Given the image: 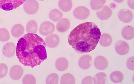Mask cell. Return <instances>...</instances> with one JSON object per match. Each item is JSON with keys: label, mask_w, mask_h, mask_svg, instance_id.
I'll return each instance as SVG.
<instances>
[{"label": "cell", "mask_w": 134, "mask_h": 84, "mask_svg": "<svg viewBox=\"0 0 134 84\" xmlns=\"http://www.w3.org/2000/svg\"><path fill=\"white\" fill-rule=\"evenodd\" d=\"M122 36L127 40H131L134 37V29L133 27L130 26H126L122 30Z\"/></svg>", "instance_id": "obj_17"}, {"label": "cell", "mask_w": 134, "mask_h": 84, "mask_svg": "<svg viewBox=\"0 0 134 84\" xmlns=\"http://www.w3.org/2000/svg\"><path fill=\"white\" fill-rule=\"evenodd\" d=\"M113 1L116 3H120L124 2V0H113Z\"/></svg>", "instance_id": "obj_34"}, {"label": "cell", "mask_w": 134, "mask_h": 84, "mask_svg": "<svg viewBox=\"0 0 134 84\" xmlns=\"http://www.w3.org/2000/svg\"><path fill=\"white\" fill-rule=\"evenodd\" d=\"M25 28L23 25L21 24H16L13 26L11 30V33L14 38H20L24 34Z\"/></svg>", "instance_id": "obj_18"}, {"label": "cell", "mask_w": 134, "mask_h": 84, "mask_svg": "<svg viewBox=\"0 0 134 84\" xmlns=\"http://www.w3.org/2000/svg\"><path fill=\"white\" fill-rule=\"evenodd\" d=\"M106 0H91V8L92 10H98L104 6L106 3Z\"/></svg>", "instance_id": "obj_23"}, {"label": "cell", "mask_w": 134, "mask_h": 84, "mask_svg": "<svg viewBox=\"0 0 134 84\" xmlns=\"http://www.w3.org/2000/svg\"><path fill=\"white\" fill-rule=\"evenodd\" d=\"M107 78V75L105 73H98L93 78V83L94 84H105Z\"/></svg>", "instance_id": "obj_26"}, {"label": "cell", "mask_w": 134, "mask_h": 84, "mask_svg": "<svg viewBox=\"0 0 134 84\" xmlns=\"http://www.w3.org/2000/svg\"><path fill=\"white\" fill-rule=\"evenodd\" d=\"M127 5L131 9H134V0H128Z\"/></svg>", "instance_id": "obj_33"}, {"label": "cell", "mask_w": 134, "mask_h": 84, "mask_svg": "<svg viewBox=\"0 0 134 84\" xmlns=\"http://www.w3.org/2000/svg\"><path fill=\"white\" fill-rule=\"evenodd\" d=\"M46 46L45 41L36 34H26L17 44V57L21 64L33 68L47 59Z\"/></svg>", "instance_id": "obj_1"}, {"label": "cell", "mask_w": 134, "mask_h": 84, "mask_svg": "<svg viewBox=\"0 0 134 84\" xmlns=\"http://www.w3.org/2000/svg\"><path fill=\"white\" fill-rule=\"evenodd\" d=\"M59 79L58 74L55 73L50 74L46 78V84H58Z\"/></svg>", "instance_id": "obj_28"}, {"label": "cell", "mask_w": 134, "mask_h": 84, "mask_svg": "<svg viewBox=\"0 0 134 84\" xmlns=\"http://www.w3.org/2000/svg\"><path fill=\"white\" fill-rule=\"evenodd\" d=\"M112 11L111 8L107 6H104L102 8L96 13L98 18L102 20H106L111 17Z\"/></svg>", "instance_id": "obj_12"}, {"label": "cell", "mask_w": 134, "mask_h": 84, "mask_svg": "<svg viewBox=\"0 0 134 84\" xmlns=\"http://www.w3.org/2000/svg\"><path fill=\"white\" fill-rule=\"evenodd\" d=\"M63 16V13L57 9H53L50 12L49 14V18L54 22H57L62 19Z\"/></svg>", "instance_id": "obj_21"}, {"label": "cell", "mask_w": 134, "mask_h": 84, "mask_svg": "<svg viewBox=\"0 0 134 84\" xmlns=\"http://www.w3.org/2000/svg\"><path fill=\"white\" fill-rule=\"evenodd\" d=\"M10 38V34L8 30L4 28H0V41L7 42Z\"/></svg>", "instance_id": "obj_27"}, {"label": "cell", "mask_w": 134, "mask_h": 84, "mask_svg": "<svg viewBox=\"0 0 134 84\" xmlns=\"http://www.w3.org/2000/svg\"><path fill=\"white\" fill-rule=\"evenodd\" d=\"M134 57H130L127 60L126 62L127 67L130 70H134Z\"/></svg>", "instance_id": "obj_31"}, {"label": "cell", "mask_w": 134, "mask_h": 84, "mask_svg": "<svg viewBox=\"0 0 134 84\" xmlns=\"http://www.w3.org/2000/svg\"><path fill=\"white\" fill-rule=\"evenodd\" d=\"M46 45L50 48L53 49L58 46L60 43V38L55 34H51L45 38Z\"/></svg>", "instance_id": "obj_11"}, {"label": "cell", "mask_w": 134, "mask_h": 84, "mask_svg": "<svg viewBox=\"0 0 134 84\" xmlns=\"http://www.w3.org/2000/svg\"><path fill=\"white\" fill-rule=\"evenodd\" d=\"M108 61L106 57L99 56L96 57L94 59V65L97 69L104 70L108 66Z\"/></svg>", "instance_id": "obj_13"}, {"label": "cell", "mask_w": 134, "mask_h": 84, "mask_svg": "<svg viewBox=\"0 0 134 84\" xmlns=\"http://www.w3.org/2000/svg\"><path fill=\"white\" fill-rule=\"evenodd\" d=\"M101 35L100 29L94 23H83L71 31L68 36V41L76 52L86 53L95 49Z\"/></svg>", "instance_id": "obj_2"}, {"label": "cell", "mask_w": 134, "mask_h": 84, "mask_svg": "<svg viewBox=\"0 0 134 84\" xmlns=\"http://www.w3.org/2000/svg\"><path fill=\"white\" fill-rule=\"evenodd\" d=\"M124 74L120 71H114L111 73L110 75V80L112 82L115 83H120L124 79Z\"/></svg>", "instance_id": "obj_22"}, {"label": "cell", "mask_w": 134, "mask_h": 84, "mask_svg": "<svg viewBox=\"0 0 134 84\" xmlns=\"http://www.w3.org/2000/svg\"><path fill=\"white\" fill-rule=\"evenodd\" d=\"M70 22L67 18H63L59 20L56 25V29L58 32L64 33L69 29Z\"/></svg>", "instance_id": "obj_14"}, {"label": "cell", "mask_w": 134, "mask_h": 84, "mask_svg": "<svg viewBox=\"0 0 134 84\" xmlns=\"http://www.w3.org/2000/svg\"><path fill=\"white\" fill-rule=\"evenodd\" d=\"M99 41L101 46L107 47L110 46L112 44V39L108 34L103 33L101 35Z\"/></svg>", "instance_id": "obj_20"}, {"label": "cell", "mask_w": 134, "mask_h": 84, "mask_svg": "<svg viewBox=\"0 0 134 84\" xmlns=\"http://www.w3.org/2000/svg\"><path fill=\"white\" fill-rule=\"evenodd\" d=\"M38 29L37 23L34 20H30L26 25V30L27 33H36L37 32Z\"/></svg>", "instance_id": "obj_25"}, {"label": "cell", "mask_w": 134, "mask_h": 84, "mask_svg": "<svg viewBox=\"0 0 134 84\" xmlns=\"http://www.w3.org/2000/svg\"><path fill=\"white\" fill-rule=\"evenodd\" d=\"M92 63L91 56L89 55H85L80 58L78 61V65L81 69L87 70L90 68Z\"/></svg>", "instance_id": "obj_15"}, {"label": "cell", "mask_w": 134, "mask_h": 84, "mask_svg": "<svg viewBox=\"0 0 134 84\" xmlns=\"http://www.w3.org/2000/svg\"><path fill=\"white\" fill-rule=\"evenodd\" d=\"M93 78L91 76L86 77L82 80V84H93Z\"/></svg>", "instance_id": "obj_32"}, {"label": "cell", "mask_w": 134, "mask_h": 84, "mask_svg": "<svg viewBox=\"0 0 134 84\" xmlns=\"http://www.w3.org/2000/svg\"><path fill=\"white\" fill-rule=\"evenodd\" d=\"M22 83L24 84H36V80L33 75L27 74L22 79Z\"/></svg>", "instance_id": "obj_29"}, {"label": "cell", "mask_w": 134, "mask_h": 84, "mask_svg": "<svg viewBox=\"0 0 134 84\" xmlns=\"http://www.w3.org/2000/svg\"><path fill=\"white\" fill-rule=\"evenodd\" d=\"M0 22H1V20H0Z\"/></svg>", "instance_id": "obj_36"}, {"label": "cell", "mask_w": 134, "mask_h": 84, "mask_svg": "<svg viewBox=\"0 0 134 84\" xmlns=\"http://www.w3.org/2000/svg\"><path fill=\"white\" fill-rule=\"evenodd\" d=\"M119 20L124 23H129L132 21L133 15L132 12L127 9H123L119 11L118 14Z\"/></svg>", "instance_id": "obj_9"}, {"label": "cell", "mask_w": 134, "mask_h": 84, "mask_svg": "<svg viewBox=\"0 0 134 84\" xmlns=\"http://www.w3.org/2000/svg\"><path fill=\"white\" fill-rule=\"evenodd\" d=\"M58 6L59 9L64 12H68L71 10L72 7L71 0H59Z\"/></svg>", "instance_id": "obj_19"}, {"label": "cell", "mask_w": 134, "mask_h": 84, "mask_svg": "<svg viewBox=\"0 0 134 84\" xmlns=\"http://www.w3.org/2000/svg\"><path fill=\"white\" fill-rule=\"evenodd\" d=\"M115 49L117 53L121 56L127 54L130 50L129 44L126 42L122 40L118 41L116 42Z\"/></svg>", "instance_id": "obj_7"}, {"label": "cell", "mask_w": 134, "mask_h": 84, "mask_svg": "<svg viewBox=\"0 0 134 84\" xmlns=\"http://www.w3.org/2000/svg\"><path fill=\"white\" fill-rule=\"evenodd\" d=\"M69 63L66 59L60 57L57 59L55 63V67L59 71H65L69 67Z\"/></svg>", "instance_id": "obj_16"}, {"label": "cell", "mask_w": 134, "mask_h": 84, "mask_svg": "<svg viewBox=\"0 0 134 84\" xmlns=\"http://www.w3.org/2000/svg\"><path fill=\"white\" fill-rule=\"evenodd\" d=\"M55 25L49 21L44 22L39 27V33L43 36H47L52 34L55 30Z\"/></svg>", "instance_id": "obj_5"}, {"label": "cell", "mask_w": 134, "mask_h": 84, "mask_svg": "<svg viewBox=\"0 0 134 84\" xmlns=\"http://www.w3.org/2000/svg\"><path fill=\"white\" fill-rule=\"evenodd\" d=\"M15 44L11 42H8L4 44L2 49L3 56L8 58H10L15 55L16 52Z\"/></svg>", "instance_id": "obj_10"}, {"label": "cell", "mask_w": 134, "mask_h": 84, "mask_svg": "<svg viewBox=\"0 0 134 84\" xmlns=\"http://www.w3.org/2000/svg\"><path fill=\"white\" fill-rule=\"evenodd\" d=\"M75 80L73 75L70 74H63L60 78V83L75 84Z\"/></svg>", "instance_id": "obj_24"}, {"label": "cell", "mask_w": 134, "mask_h": 84, "mask_svg": "<svg viewBox=\"0 0 134 84\" xmlns=\"http://www.w3.org/2000/svg\"><path fill=\"white\" fill-rule=\"evenodd\" d=\"M39 1H45V0H39Z\"/></svg>", "instance_id": "obj_35"}, {"label": "cell", "mask_w": 134, "mask_h": 84, "mask_svg": "<svg viewBox=\"0 0 134 84\" xmlns=\"http://www.w3.org/2000/svg\"><path fill=\"white\" fill-rule=\"evenodd\" d=\"M24 71L21 66L16 65L12 66L9 72V76L14 80H18L21 78L24 74Z\"/></svg>", "instance_id": "obj_8"}, {"label": "cell", "mask_w": 134, "mask_h": 84, "mask_svg": "<svg viewBox=\"0 0 134 84\" xmlns=\"http://www.w3.org/2000/svg\"><path fill=\"white\" fill-rule=\"evenodd\" d=\"M27 0H0V8L9 11L16 9Z\"/></svg>", "instance_id": "obj_3"}, {"label": "cell", "mask_w": 134, "mask_h": 84, "mask_svg": "<svg viewBox=\"0 0 134 84\" xmlns=\"http://www.w3.org/2000/svg\"><path fill=\"white\" fill-rule=\"evenodd\" d=\"M39 7V3L36 0H27L24 3L23 8L26 14L32 15L37 13Z\"/></svg>", "instance_id": "obj_4"}, {"label": "cell", "mask_w": 134, "mask_h": 84, "mask_svg": "<svg viewBox=\"0 0 134 84\" xmlns=\"http://www.w3.org/2000/svg\"><path fill=\"white\" fill-rule=\"evenodd\" d=\"M8 71V68L7 65L4 63H0V79L5 77Z\"/></svg>", "instance_id": "obj_30"}, {"label": "cell", "mask_w": 134, "mask_h": 84, "mask_svg": "<svg viewBox=\"0 0 134 84\" xmlns=\"http://www.w3.org/2000/svg\"><path fill=\"white\" fill-rule=\"evenodd\" d=\"M73 14L75 18L79 20H83L89 16L90 11L86 7L79 6L75 8Z\"/></svg>", "instance_id": "obj_6"}]
</instances>
